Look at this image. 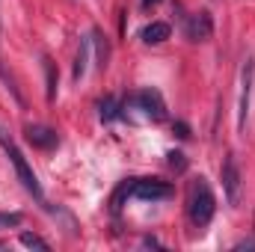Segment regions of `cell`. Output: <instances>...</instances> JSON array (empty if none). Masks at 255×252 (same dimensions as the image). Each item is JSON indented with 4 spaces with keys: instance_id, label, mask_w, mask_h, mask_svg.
I'll list each match as a JSON object with an SVG mask.
<instances>
[{
    "instance_id": "6da1fadb",
    "label": "cell",
    "mask_w": 255,
    "mask_h": 252,
    "mask_svg": "<svg viewBox=\"0 0 255 252\" xmlns=\"http://www.w3.org/2000/svg\"><path fill=\"white\" fill-rule=\"evenodd\" d=\"M214 211H217V199L211 193V184L205 178H196L190 181V190H187V217L196 229L208 226L214 220Z\"/></svg>"
},
{
    "instance_id": "7a4b0ae2",
    "label": "cell",
    "mask_w": 255,
    "mask_h": 252,
    "mask_svg": "<svg viewBox=\"0 0 255 252\" xmlns=\"http://www.w3.org/2000/svg\"><path fill=\"white\" fill-rule=\"evenodd\" d=\"M0 145H3V151H6V157L12 160V166H15V175H18V181L24 184V190H27L33 199H39V202H42L45 196H42V184H39V178H36L33 166L27 163V157L21 154V148H18V145H15L9 136H6V130H3V127H0Z\"/></svg>"
},
{
    "instance_id": "3957f363",
    "label": "cell",
    "mask_w": 255,
    "mask_h": 252,
    "mask_svg": "<svg viewBox=\"0 0 255 252\" xmlns=\"http://www.w3.org/2000/svg\"><path fill=\"white\" fill-rule=\"evenodd\" d=\"M125 107L142 110V116L151 119V122H163V119H166V104H163L160 92H154V89H142V92L130 95V98L125 101Z\"/></svg>"
},
{
    "instance_id": "277c9868",
    "label": "cell",
    "mask_w": 255,
    "mask_h": 252,
    "mask_svg": "<svg viewBox=\"0 0 255 252\" xmlns=\"http://www.w3.org/2000/svg\"><path fill=\"white\" fill-rule=\"evenodd\" d=\"M220 178H223V193H226V202H229V205H238V202H241V169H238V160H235L232 154L223 160Z\"/></svg>"
},
{
    "instance_id": "5b68a950",
    "label": "cell",
    "mask_w": 255,
    "mask_h": 252,
    "mask_svg": "<svg viewBox=\"0 0 255 252\" xmlns=\"http://www.w3.org/2000/svg\"><path fill=\"white\" fill-rule=\"evenodd\" d=\"M130 196L142 199V202H160V199H169L172 187L166 181H148V178H139V181H130Z\"/></svg>"
},
{
    "instance_id": "8992f818",
    "label": "cell",
    "mask_w": 255,
    "mask_h": 252,
    "mask_svg": "<svg viewBox=\"0 0 255 252\" xmlns=\"http://www.w3.org/2000/svg\"><path fill=\"white\" fill-rule=\"evenodd\" d=\"M253 74H255V57L247 60L241 71V110H238V127L247 130V116H250V95H253Z\"/></svg>"
},
{
    "instance_id": "52a82bcc",
    "label": "cell",
    "mask_w": 255,
    "mask_h": 252,
    "mask_svg": "<svg viewBox=\"0 0 255 252\" xmlns=\"http://www.w3.org/2000/svg\"><path fill=\"white\" fill-rule=\"evenodd\" d=\"M24 136H27V142H30V145L45 148V151H51V148H57V145H60L57 130H51V127H45V125H27V127H24Z\"/></svg>"
},
{
    "instance_id": "ba28073f",
    "label": "cell",
    "mask_w": 255,
    "mask_h": 252,
    "mask_svg": "<svg viewBox=\"0 0 255 252\" xmlns=\"http://www.w3.org/2000/svg\"><path fill=\"white\" fill-rule=\"evenodd\" d=\"M184 33H187L190 42H205V39H211V33H214V21H211V15H208V12H196V15H190Z\"/></svg>"
},
{
    "instance_id": "9c48e42d",
    "label": "cell",
    "mask_w": 255,
    "mask_h": 252,
    "mask_svg": "<svg viewBox=\"0 0 255 252\" xmlns=\"http://www.w3.org/2000/svg\"><path fill=\"white\" fill-rule=\"evenodd\" d=\"M169 33H172V30H169L166 21H151V24L142 30V42H145V45H160V42L169 39Z\"/></svg>"
},
{
    "instance_id": "30bf717a",
    "label": "cell",
    "mask_w": 255,
    "mask_h": 252,
    "mask_svg": "<svg viewBox=\"0 0 255 252\" xmlns=\"http://www.w3.org/2000/svg\"><path fill=\"white\" fill-rule=\"evenodd\" d=\"M86 63H89V39L80 42V51H77V60H74V80H80L86 74Z\"/></svg>"
},
{
    "instance_id": "8fae6325",
    "label": "cell",
    "mask_w": 255,
    "mask_h": 252,
    "mask_svg": "<svg viewBox=\"0 0 255 252\" xmlns=\"http://www.w3.org/2000/svg\"><path fill=\"white\" fill-rule=\"evenodd\" d=\"M98 110H101V119H104V122L119 119V101H116L113 95H107V98L101 101V107H98Z\"/></svg>"
},
{
    "instance_id": "7c38bea8",
    "label": "cell",
    "mask_w": 255,
    "mask_h": 252,
    "mask_svg": "<svg viewBox=\"0 0 255 252\" xmlns=\"http://www.w3.org/2000/svg\"><path fill=\"white\" fill-rule=\"evenodd\" d=\"M21 244H24V247H30V250H51V247H48V241H42V238H39V235H30V232H24V235H21Z\"/></svg>"
},
{
    "instance_id": "4fadbf2b",
    "label": "cell",
    "mask_w": 255,
    "mask_h": 252,
    "mask_svg": "<svg viewBox=\"0 0 255 252\" xmlns=\"http://www.w3.org/2000/svg\"><path fill=\"white\" fill-rule=\"evenodd\" d=\"M45 74H48V98L54 101V95H57V71H54V63L45 57Z\"/></svg>"
},
{
    "instance_id": "5bb4252c",
    "label": "cell",
    "mask_w": 255,
    "mask_h": 252,
    "mask_svg": "<svg viewBox=\"0 0 255 252\" xmlns=\"http://www.w3.org/2000/svg\"><path fill=\"white\" fill-rule=\"evenodd\" d=\"M21 220H24V217H21L18 211H15V214H0V232H3V229H15V226H21Z\"/></svg>"
},
{
    "instance_id": "9a60e30c",
    "label": "cell",
    "mask_w": 255,
    "mask_h": 252,
    "mask_svg": "<svg viewBox=\"0 0 255 252\" xmlns=\"http://www.w3.org/2000/svg\"><path fill=\"white\" fill-rule=\"evenodd\" d=\"M169 166L181 172V169L187 166V160H184V154H181V151H169Z\"/></svg>"
},
{
    "instance_id": "2e32d148",
    "label": "cell",
    "mask_w": 255,
    "mask_h": 252,
    "mask_svg": "<svg viewBox=\"0 0 255 252\" xmlns=\"http://www.w3.org/2000/svg\"><path fill=\"white\" fill-rule=\"evenodd\" d=\"M154 3H160V0H142V6L148 9V6H154Z\"/></svg>"
}]
</instances>
